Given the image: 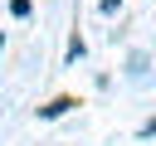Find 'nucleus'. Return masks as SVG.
<instances>
[{"label": "nucleus", "mask_w": 156, "mask_h": 146, "mask_svg": "<svg viewBox=\"0 0 156 146\" xmlns=\"http://www.w3.org/2000/svg\"><path fill=\"white\" fill-rule=\"evenodd\" d=\"M10 15H15V19H24V15H29V0H10Z\"/></svg>", "instance_id": "nucleus-2"}, {"label": "nucleus", "mask_w": 156, "mask_h": 146, "mask_svg": "<svg viewBox=\"0 0 156 146\" xmlns=\"http://www.w3.org/2000/svg\"><path fill=\"white\" fill-rule=\"evenodd\" d=\"M68 107H78V97H54V102H44V107H39V117H44V122H54V117H63Z\"/></svg>", "instance_id": "nucleus-1"}, {"label": "nucleus", "mask_w": 156, "mask_h": 146, "mask_svg": "<svg viewBox=\"0 0 156 146\" xmlns=\"http://www.w3.org/2000/svg\"><path fill=\"white\" fill-rule=\"evenodd\" d=\"M122 10V0H102V15H117Z\"/></svg>", "instance_id": "nucleus-3"}]
</instances>
